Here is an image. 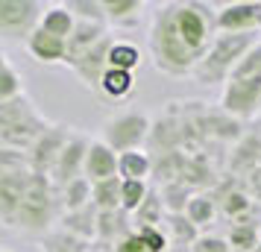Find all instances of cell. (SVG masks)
Masks as SVG:
<instances>
[{
    "label": "cell",
    "instance_id": "obj_1",
    "mask_svg": "<svg viewBox=\"0 0 261 252\" xmlns=\"http://www.w3.org/2000/svg\"><path fill=\"white\" fill-rule=\"evenodd\" d=\"M217 38V6L200 0L159 3L147 33L153 68L167 76H191Z\"/></svg>",
    "mask_w": 261,
    "mask_h": 252
},
{
    "label": "cell",
    "instance_id": "obj_2",
    "mask_svg": "<svg viewBox=\"0 0 261 252\" xmlns=\"http://www.w3.org/2000/svg\"><path fill=\"white\" fill-rule=\"evenodd\" d=\"M258 41H261L258 36H226V33H217L212 50H208L205 59L197 65V71L191 73V79L197 85H202V88L226 85L232 79L238 62L244 59Z\"/></svg>",
    "mask_w": 261,
    "mask_h": 252
},
{
    "label": "cell",
    "instance_id": "obj_3",
    "mask_svg": "<svg viewBox=\"0 0 261 252\" xmlns=\"http://www.w3.org/2000/svg\"><path fill=\"white\" fill-rule=\"evenodd\" d=\"M50 129V120L38 115L30 97H18L9 103H0V147L27 153L41 135Z\"/></svg>",
    "mask_w": 261,
    "mask_h": 252
},
{
    "label": "cell",
    "instance_id": "obj_4",
    "mask_svg": "<svg viewBox=\"0 0 261 252\" xmlns=\"http://www.w3.org/2000/svg\"><path fill=\"white\" fill-rule=\"evenodd\" d=\"M150 115L141 111V108H126V111H118L103 123V132H100V141L109 144L115 153H132V150H144V141L150 138Z\"/></svg>",
    "mask_w": 261,
    "mask_h": 252
},
{
    "label": "cell",
    "instance_id": "obj_5",
    "mask_svg": "<svg viewBox=\"0 0 261 252\" xmlns=\"http://www.w3.org/2000/svg\"><path fill=\"white\" fill-rule=\"evenodd\" d=\"M47 12L38 0H0V38L27 41Z\"/></svg>",
    "mask_w": 261,
    "mask_h": 252
},
{
    "label": "cell",
    "instance_id": "obj_6",
    "mask_svg": "<svg viewBox=\"0 0 261 252\" xmlns=\"http://www.w3.org/2000/svg\"><path fill=\"white\" fill-rule=\"evenodd\" d=\"M220 108L232 120L244 123L261 115V79H229L220 94Z\"/></svg>",
    "mask_w": 261,
    "mask_h": 252
},
{
    "label": "cell",
    "instance_id": "obj_7",
    "mask_svg": "<svg viewBox=\"0 0 261 252\" xmlns=\"http://www.w3.org/2000/svg\"><path fill=\"white\" fill-rule=\"evenodd\" d=\"M217 33L261 36V0H235L217 6Z\"/></svg>",
    "mask_w": 261,
    "mask_h": 252
},
{
    "label": "cell",
    "instance_id": "obj_8",
    "mask_svg": "<svg viewBox=\"0 0 261 252\" xmlns=\"http://www.w3.org/2000/svg\"><path fill=\"white\" fill-rule=\"evenodd\" d=\"M73 129L71 126H59V123H50V129L41 138H38L36 144L27 150V158H30V167L36 170V173H41V176H50V170H53V164L59 161L62 150H65V144L71 141Z\"/></svg>",
    "mask_w": 261,
    "mask_h": 252
},
{
    "label": "cell",
    "instance_id": "obj_9",
    "mask_svg": "<svg viewBox=\"0 0 261 252\" xmlns=\"http://www.w3.org/2000/svg\"><path fill=\"white\" fill-rule=\"evenodd\" d=\"M88 147H91V141H88L83 132H73L71 135V141L65 144L59 161H56L53 170H50V182H53V188H56V191H62L65 185H71L73 179H80V176H83Z\"/></svg>",
    "mask_w": 261,
    "mask_h": 252
},
{
    "label": "cell",
    "instance_id": "obj_10",
    "mask_svg": "<svg viewBox=\"0 0 261 252\" xmlns=\"http://www.w3.org/2000/svg\"><path fill=\"white\" fill-rule=\"evenodd\" d=\"M112 44H115V36H106L100 44H94L88 53H83V56L71 65L73 76H76L88 91H97V94H100V79H103V73L109 71V50H112Z\"/></svg>",
    "mask_w": 261,
    "mask_h": 252
},
{
    "label": "cell",
    "instance_id": "obj_11",
    "mask_svg": "<svg viewBox=\"0 0 261 252\" xmlns=\"http://www.w3.org/2000/svg\"><path fill=\"white\" fill-rule=\"evenodd\" d=\"M83 176L91 185H100V182L118 179V153L112 150L109 144H103L100 138L91 141L88 147V156H85V170Z\"/></svg>",
    "mask_w": 261,
    "mask_h": 252
},
{
    "label": "cell",
    "instance_id": "obj_12",
    "mask_svg": "<svg viewBox=\"0 0 261 252\" xmlns=\"http://www.w3.org/2000/svg\"><path fill=\"white\" fill-rule=\"evenodd\" d=\"M24 47L38 65H65L68 62V41L44 33L41 26L33 30V36L24 41Z\"/></svg>",
    "mask_w": 261,
    "mask_h": 252
},
{
    "label": "cell",
    "instance_id": "obj_13",
    "mask_svg": "<svg viewBox=\"0 0 261 252\" xmlns=\"http://www.w3.org/2000/svg\"><path fill=\"white\" fill-rule=\"evenodd\" d=\"M106 36H109L106 24H88V21H76L73 36L68 38V62H65V65L71 68L73 62L83 56V53H88V50L94 47V44H100Z\"/></svg>",
    "mask_w": 261,
    "mask_h": 252
},
{
    "label": "cell",
    "instance_id": "obj_14",
    "mask_svg": "<svg viewBox=\"0 0 261 252\" xmlns=\"http://www.w3.org/2000/svg\"><path fill=\"white\" fill-rule=\"evenodd\" d=\"M229 246L232 252H258L261 249V226L258 220H252V217H241L235 223H229Z\"/></svg>",
    "mask_w": 261,
    "mask_h": 252
},
{
    "label": "cell",
    "instance_id": "obj_15",
    "mask_svg": "<svg viewBox=\"0 0 261 252\" xmlns=\"http://www.w3.org/2000/svg\"><path fill=\"white\" fill-rule=\"evenodd\" d=\"M144 9H147V3H141V0H103L106 24L123 26V30H132V26L141 24Z\"/></svg>",
    "mask_w": 261,
    "mask_h": 252
},
{
    "label": "cell",
    "instance_id": "obj_16",
    "mask_svg": "<svg viewBox=\"0 0 261 252\" xmlns=\"http://www.w3.org/2000/svg\"><path fill=\"white\" fill-rule=\"evenodd\" d=\"M38 26L44 33H50V36L68 41L73 36V30H76V15L68 9V3H53V6H47V12H44V18H41Z\"/></svg>",
    "mask_w": 261,
    "mask_h": 252
},
{
    "label": "cell",
    "instance_id": "obj_17",
    "mask_svg": "<svg viewBox=\"0 0 261 252\" xmlns=\"http://www.w3.org/2000/svg\"><path fill=\"white\" fill-rule=\"evenodd\" d=\"M100 94L112 100V103H123L135 94V73H126V71H115L109 68L100 79Z\"/></svg>",
    "mask_w": 261,
    "mask_h": 252
},
{
    "label": "cell",
    "instance_id": "obj_18",
    "mask_svg": "<svg viewBox=\"0 0 261 252\" xmlns=\"http://www.w3.org/2000/svg\"><path fill=\"white\" fill-rule=\"evenodd\" d=\"M153 173V158L144 150H132V153H120L118 156V176L123 182H147Z\"/></svg>",
    "mask_w": 261,
    "mask_h": 252
},
{
    "label": "cell",
    "instance_id": "obj_19",
    "mask_svg": "<svg viewBox=\"0 0 261 252\" xmlns=\"http://www.w3.org/2000/svg\"><path fill=\"white\" fill-rule=\"evenodd\" d=\"M252 208H255V203H252V197H249L244 188H226V191L220 193V200H217V211H220V217H226L229 223H235L241 217L252 214Z\"/></svg>",
    "mask_w": 261,
    "mask_h": 252
},
{
    "label": "cell",
    "instance_id": "obj_20",
    "mask_svg": "<svg viewBox=\"0 0 261 252\" xmlns=\"http://www.w3.org/2000/svg\"><path fill=\"white\" fill-rule=\"evenodd\" d=\"M165 203H162V193L159 191H150V197H147V203L132 214V229L135 232H141V229H162L165 226Z\"/></svg>",
    "mask_w": 261,
    "mask_h": 252
},
{
    "label": "cell",
    "instance_id": "obj_21",
    "mask_svg": "<svg viewBox=\"0 0 261 252\" xmlns=\"http://www.w3.org/2000/svg\"><path fill=\"white\" fill-rule=\"evenodd\" d=\"M185 217H188L197 229L208 226L214 217H220V211H217V197H214L212 191H197L191 197L188 208H185Z\"/></svg>",
    "mask_w": 261,
    "mask_h": 252
},
{
    "label": "cell",
    "instance_id": "obj_22",
    "mask_svg": "<svg viewBox=\"0 0 261 252\" xmlns=\"http://www.w3.org/2000/svg\"><path fill=\"white\" fill-rule=\"evenodd\" d=\"M59 205L65 208V214H71V211H83L91 205V182L80 176V179H73L71 185H65L59 191Z\"/></svg>",
    "mask_w": 261,
    "mask_h": 252
},
{
    "label": "cell",
    "instance_id": "obj_23",
    "mask_svg": "<svg viewBox=\"0 0 261 252\" xmlns=\"http://www.w3.org/2000/svg\"><path fill=\"white\" fill-rule=\"evenodd\" d=\"M162 229H165L167 240H170V243H179V246H194L197 238L202 235L200 229L194 226L185 214H167Z\"/></svg>",
    "mask_w": 261,
    "mask_h": 252
},
{
    "label": "cell",
    "instance_id": "obj_24",
    "mask_svg": "<svg viewBox=\"0 0 261 252\" xmlns=\"http://www.w3.org/2000/svg\"><path fill=\"white\" fill-rule=\"evenodd\" d=\"M141 50L138 44H132V41H115L112 50H109V68H115V71H126V73H135L141 68Z\"/></svg>",
    "mask_w": 261,
    "mask_h": 252
},
{
    "label": "cell",
    "instance_id": "obj_25",
    "mask_svg": "<svg viewBox=\"0 0 261 252\" xmlns=\"http://www.w3.org/2000/svg\"><path fill=\"white\" fill-rule=\"evenodd\" d=\"M252 150L255 153H261V138H252V135H247L241 144L232 150V158H229V167L238 170V173H244L247 176L249 170H255L261 164V156H252Z\"/></svg>",
    "mask_w": 261,
    "mask_h": 252
},
{
    "label": "cell",
    "instance_id": "obj_26",
    "mask_svg": "<svg viewBox=\"0 0 261 252\" xmlns=\"http://www.w3.org/2000/svg\"><path fill=\"white\" fill-rule=\"evenodd\" d=\"M120 176L118 179L91 185V205L97 211H120Z\"/></svg>",
    "mask_w": 261,
    "mask_h": 252
},
{
    "label": "cell",
    "instance_id": "obj_27",
    "mask_svg": "<svg viewBox=\"0 0 261 252\" xmlns=\"http://www.w3.org/2000/svg\"><path fill=\"white\" fill-rule=\"evenodd\" d=\"M147 197H150V185H147V182H123V185H120V208H123L126 214H135V211L147 203Z\"/></svg>",
    "mask_w": 261,
    "mask_h": 252
},
{
    "label": "cell",
    "instance_id": "obj_28",
    "mask_svg": "<svg viewBox=\"0 0 261 252\" xmlns=\"http://www.w3.org/2000/svg\"><path fill=\"white\" fill-rule=\"evenodd\" d=\"M68 9L76 15V21H88V24H106L103 0H68Z\"/></svg>",
    "mask_w": 261,
    "mask_h": 252
},
{
    "label": "cell",
    "instance_id": "obj_29",
    "mask_svg": "<svg viewBox=\"0 0 261 252\" xmlns=\"http://www.w3.org/2000/svg\"><path fill=\"white\" fill-rule=\"evenodd\" d=\"M232 79H261V41L249 50L244 59L238 62Z\"/></svg>",
    "mask_w": 261,
    "mask_h": 252
},
{
    "label": "cell",
    "instance_id": "obj_30",
    "mask_svg": "<svg viewBox=\"0 0 261 252\" xmlns=\"http://www.w3.org/2000/svg\"><path fill=\"white\" fill-rule=\"evenodd\" d=\"M191 249L194 252H232V246H229V240L220 238V235H200Z\"/></svg>",
    "mask_w": 261,
    "mask_h": 252
},
{
    "label": "cell",
    "instance_id": "obj_31",
    "mask_svg": "<svg viewBox=\"0 0 261 252\" xmlns=\"http://www.w3.org/2000/svg\"><path fill=\"white\" fill-rule=\"evenodd\" d=\"M112 252H150V246L144 243V238L138 232H129L126 238H120L118 243L112 246Z\"/></svg>",
    "mask_w": 261,
    "mask_h": 252
},
{
    "label": "cell",
    "instance_id": "obj_32",
    "mask_svg": "<svg viewBox=\"0 0 261 252\" xmlns=\"http://www.w3.org/2000/svg\"><path fill=\"white\" fill-rule=\"evenodd\" d=\"M244 191L252 197V203L261 205V164L255 170H249L247 176H244Z\"/></svg>",
    "mask_w": 261,
    "mask_h": 252
},
{
    "label": "cell",
    "instance_id": "obj_33",
    "mask_svg": "<svg viewBox=\"0 0 261 252\" xmlns=\"http://www.w3.org/2000/svg\"><path fill=\"white\" fill-rule=\"evenodd\" d=\"M6 71H12V62H9V56L0 50V73H6Z\"/></svg>",
    "mask_w": 261,
    "mask_h": 252
},
{
    "label": "cell",
    "instance_id": "obj_34",
    "mask_svg": "<svg viewBox=\"0 0 261 252\" xmlns=\"http://www.w3.org/2000/svg\"><path fill=\"white\" fill-rule=\"evenodd\" d=\"M167 252H194L191 246H179V243H170V249Z\"/></svg>",
    "mask_w": 261,
    "mask_h": 252
},
{
    "label": "cell",
    "instance_id": "obj_35",
    "mask_svg": "<svg viewBox=\"0 0 261 252\" xmlns=\"http://www.w3.org/2000/svg\"><path fill=\"white\" fill-rule=\"evenodd\" d=\"M0 252H6V249H0Z\"/></svg>",
    "mask_w": 261,
    "mask_h": 252
}]
</instances>
